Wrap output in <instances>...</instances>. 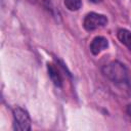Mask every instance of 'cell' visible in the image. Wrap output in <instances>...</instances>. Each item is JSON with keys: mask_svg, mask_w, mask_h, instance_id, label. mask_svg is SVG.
<instances>
[{"mask_svg": "<svg viewBox=\"0 0 131 131\" xmlns=\"http://www.w3.org/2000/svg\"><path fill=\"white\" fill-rule=\"evenodd\" d=\"M13 119L14 129L19 131H29L31 129V118L26 110L16 106L13 110Z\"/></svg>", "mask_w": 131, "mask_h": 131, "instance_id": "7a4b0ae2", "label": "cell"}, {"mask_svg": "<svg viewBox=\"0 0 131 131\" xmlns=\"http://www.w3.org/2000/svg\"><path fill=\"white\" fill-rule=\"evenodd\" d=\"M107 24V18L103 14L95 13V12H90L86 14L84 21H83V27L86 31H94L98 28L104 27Z\"/></svg>", "mask_w": 131, "mask_h": 131, "instance_id": "3957f363", "label": "cell"}, {"mask_svg": "<svg viewBox=\"0 0 131 131\" xmlns=\"http://www.w3.org/2000/svg\"><path fill=\"white\" fill-rule=\"evenodd\" d=\"M108 47V41L106 38L102 37V36H97L95 37L90 44V51L92 54L97 55L99 54L101 51H103L104 49H106Z\"/></svg>", "mask_w": 131, "mask_h": 131, "instance_id": "277c9868", "label": "cell"}, {"mask_svg": "<svg viewBox=\"0 0 131 131\" xmlns=\"http://www.w3.org/2000/svg\"><path fill=\"white\" fill-rule=\"evenodd\" d=\"M89 1H91V2H93V3H97V2H99L100 0H89Z\"/></svg>", "mask_w": 131, "mask_h": 131, "instance_id": "9c48e42d", "label": "cell"}, {"mask_svg": "<svg viewBox=\"0 0 131 131\" xmlns=\"http://www.w3.org/2000/svg\"><path fill=\"white\" fill-rule=\"evenodd\" d=\"M47 71H48V75L51 79V81L53 82V84L56 87H61L62 86V78L58 72V70L56 69V67L53 63H47Z\"/></svg>", "mask_w": 131, "mask_h": 131, "instance_id": "5b68a950", "label": "cell"}, {"mask_svg": "<svg viewBox=\"0 0 131 131\" xmlns=\"http://www.w3.org/2000/svg\"><path fill=\"white\" fill-rule=\"evenodd\" d=\"M127 114L129 115V117H130V119H131V104H129V105L127 106Z\"/></svg>", "mask_w": 131, "mask_h": 131, "instance_id": "ba28073f", "label": "cell"}, {"mask_svg": "<svg viewBox=\"0 0 131 131\" xmlns=\"http://www.w3.org/2000/svg\"><path fill=\"white\" fill-rule=\"evenodd\" d=\"M66 7L71 11L79 10L82 6V0H64Z\"/></svg>", "mask_w": 131, "mask_h": 131, "instance_id": "52a82bcc", "label": "cell"}, {"mask_svg": "<svg viewBox=\"0 0 131 131\" xmlns=\"http://www.w3.org/2000/svg\"><path fill=\"white\" fill-rule=\"evenodd\" d=\"M103 74L115 83H127L129 73L127 68L120 61H112L102 69Z\"/></svg>", "mask_w": 131, "mask_h": 131, "instance_id": "6da1fadb", "label": "cell"}, {"mask_svg": "<svg viewBox=\"0 0 131 131\" xmlns=\"http://www.w3.org/2000/svg\"><path fill=\"white\" fill-rule=\"evenodd\" d=\"M118 39L131 51V32L127 29H120L118 31Z\"/></svg>", "mask_w": 131, "mask_h": 131, "instance_id": "8992f818", "label": "cell"}]
</instances>
